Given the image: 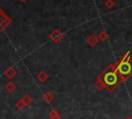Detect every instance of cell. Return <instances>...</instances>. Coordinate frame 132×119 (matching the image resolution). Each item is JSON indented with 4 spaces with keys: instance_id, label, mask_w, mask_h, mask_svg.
I'll return each mask as SVG.
<instances>
[{
    "instance_id": "6da1fadb",
    "label": "cell",
    "mask_w": 132,
    "mask_h": 119,
    "mask_svg": "<svg viewBox=\"0 0 132 119\" xmlns=\"http://www.w3.org/2000/svg\"><path fill=\"white\" fill-rule=\"evenodd\" d=\"M118 73L119 72H117L114 69H111V70L109 69V70L105 71L103 75V78H102L104 85L110 89L113 88L119 82V75Z\"/></svg>"
},
{
    "instance_id": "7a4b0ae2",
    "label": "cell",
    "mask_w": 132,
    "mask_h": 119,
    "mask_svg": "<svg viewBox=\"0 0 132 119\" xmlns=\"http://www.w3.org/2000/svg\"><path fill=\"white\" fill-rule=\"evenodd\" d=\"M118 72L123 77H128L132 72V63L129 58H124L118 65Z\"/></svg>"
},
{
    "instance_id": "3957f363",
    "label": "cell",
    "mask_w": 132,
    "mask_h": 119,
    "mask_svg": "<svg viewBox=\"0 0 132 119\" xmlns=\"http://www.w3.org/2000/svg\"><path fill=\"white\" fill-rule=\"evenodd\" d=\"M0 29H1V25H0Z\"/></svg>"
}]
</instances>
